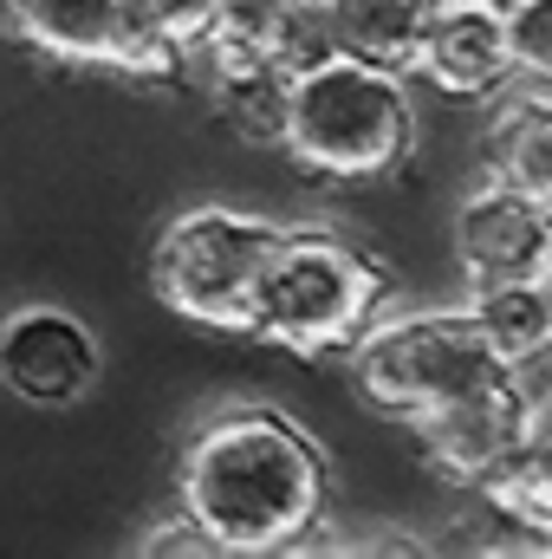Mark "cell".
<instances>
[{
  "instance_id": "5bb4252c",
  "label": "cell",
  "mask_w": 552,
  "mask_h": 559,
  "mask_svg": "<svg viewBox=\"0 0 552 559\" xmlns=\"http://www.w3.org/2000/svg\"><path fill=\"white\" fill-rule=\"evenodd\" d=\"M507 52L520 85L552 92V0H507Z\"/></svg>"
},
{
  "instance_id": "30bf717a",
  "label": "cell",
  "mask_w": 552,
  "mask_h": 559,
  "mask_svg": "<svg viewBox=\"0 0 552 559\" xmlns=\"http://www.w3.org/2000/svg\"><path fill=\"white\" fill-rule=\"evenodd\" d=\"M410 79L448 105H488L494 92H507L514 85L507 0H435L422 46L410 59Z\"/></svg>"
},
{
  "instance_id": "4fadbf2b",
  "label": "cell",
  "mask_w": 552,
  "mask_h": 559,
  "mask_svg": "<svg viewBox=\"0 0 552 559\" xmlns=\"http://www.w3.org/2000/svg\"><path fill=\"white\" fill-rule=\"evenodd\" d=\"M468 319L494 345L501 365L527 371L552 352V286L547 280H494V286H461Z\"/></svg>"
},
{
  "instance_id": "8fae6325",
  "label": "cell",
  "mask_w": 552,
  "mask_h": 559,
  "mask_svg": "<svg viewBox=\"0 0 552 559\" xmlns=\"http://www.w3.org/2000/svg\"><path fill=\"white\" fill-rule=\"evenodd\" d=\"M488 131H481V176L533 195L552 209V92L547 85H507L488 98Z\"/></svg>"
},
{
  "instance_id": "3957f363",
  "label": "cell",
  "mask_w": 552,
  "mask_h": 559,
  "mask_svg": "<svg viewBox=\"0 0 552 559\" xmlns=\"http://www.w3.org/2000/svg\"><path fill=\"white\" fill-rule=\"evenodd\" d=\"M397 299L391 267L338 228H279L254 299V338L292 358H345Z\"/></svg>"
},
{
  "instance_id": "8992f818",
  "label": "cell",
  "mask_w": 552,
  "mask_h": 559,
  "mask_svg": "<svg viewBox=\"0 0 552 559\" xmlns=\"http://www.w3.org/2000/svg\"><path fill=\"white\" fill-rule=\"evenodd\" d=\"M7 33L72 72H131L149 85H182V46L143 26L131 0H0Z\"/></svg>"
},
{
  "instance_id": "5b68a950",
  "label": "cell",
  "mask_w": 552,
  "mask_h": 559,
  "mask_svg": "<svg viewBox=\"0 0 552 559\" xmlns=\"http://www.w3.org/2000/svg\"><path fill=\"white\" fill-rule=\"evenodd\" d=\"M514 365L494 358V345L481 338V325L468 319V306H422V312H391L345 352V378L358 391V404H371L391 423H416L468 391H481L488 378H501Z\"/></svg>"
},
{
  "instance_id": "9c48e42d",
  "label": "cell",
  "mask_w": 552,
  "mask_h": 559,
  "mask_svg": "<svg viewBox=\"0 0 552 559\" xmlns=\"http://www.w3.org/2000/svg\"><path fill=\"white\" fill-rule=\"evenodd\" d=\"M448 254L461 267V286H494V280H547L552 274V209L533 195L481 176L461 189L455 222H448Z\"/></svg>"
},
{
  "instance_id": "6da1fadb",
  "label": "cell",
  "mask_w": 552,
  "mask_h": 559,
  "mask_svg": "<svg viewBox=\"0 0 552 559\" xmlns=\"http://www.w3.org/2000/svg\"><path fill=\"white\" fill-rule=\"evenodd\" d=\"M176 514L215 554H299L332 521V455L267 404H228L176 455Z\"/></svg>"
},
{
  "instance_id": "277c9868",
  "label": "cell",
  "mask_w": 552,
  "mask_h": 559,
  "mask_svg": "<svg viewBox=\"0 0 552 559\" xmlns=\"http://www.w3.org/2000/svg\"><path fill=\"white\" fill-rule=\"evenodd\" d=\"M286 222H267L235 202H195L176 209L149 241V293L169 319L195 332H254L261 274L274 261V241Z\"/></svg>"
},
{
  "instance_id": "2e32d148",
  "label": "cell",
  "mask_w": 552,
  "mask_h": 559,
  "mask_svg": "<svg viewBox=\"0 0 552 559\" xmlns=\"http://www.w3.org/2000/svg\"><path fill=\"white\" fill-rule=\"evenodd\" d=\"M547 286H552V274H547Z\"/></svg>"
},
{
  "instance_id": "ba28073f",
  "label": "cell",
  "mask_w": 552,
  "mask_h": 559,
  "mask_svg": "<svg viewBox=\"0 0 552 559\" xmlns=\"http://www.w3.org/2000/svg\"><path fill=\"white\" fill-rule=\"evenodd\" d=\"M105 345L72 306H20L0 319V391L33 411H72L98 391Z\"/></svg>"
},
{
  "instance_id": "52a82bcc",
  "label": "cell",
  "mask_w": 552,
  "mask_h": 559,
  "mask_svg": "<svg viewBox=\"0 0 552 559\" xmlns=\"http://www.w3.org/2000/svg\"><path fill=\"white\" fill-rule=\"evenodd\" d=\"M527 404H533L527 378H520V371H501V378H488L481 391H468V397H455V404H442V411H429V417L404 423V429H410V442H416V462H422L435 481L481 495V488L514 462L520 429H527Z\"/></svg>"
},
{
  "instance_id": "9a60e30c",
  "label": "cell",
  "mask_w": 552,
  "mask_h": 559,
  "mask_svg": "<svg viewBox=\"0 0 552 559\" xmlns=\"http://www.w3.org/2000/svg\"><path fill=\"white\" fill-rule=\"evenodd\" d=\"M131 13L189 52V39H195V33L208 26V13H215V0H131Z\"/></svg>"
},
{
  "instance_id": "7a4b0ae2",
  "label": "cell",
  "mask_w": 552,
  "mask_h": 559,
  "mask_svg": "<svg viewBox=\"0 0 552 559\" xmlns=\"http://www.w3.org/2000/svg\"><path fill=\"white\" fill-rule=\"evenodd\" d=\"M422 143L410 72L351 52H319L286 79L279 156L319 182H391Z\"/></svg>"
},
{
  "instance_id": "7c38bea8",
  "label": "cell",
  "mask_w": 552,
  "mask_h": 559,
  "mask_svg": "<svg viewBox=\"0 0 552 559\" xmlns=\"http://www.w3.org/2000/svg\"><path fill=\"white\" fill-rule=\"evenodd\" d=\"M305 13L325 52H351V59L410 72L435 0H305Z\"/></svg>"
}]
</instances>
